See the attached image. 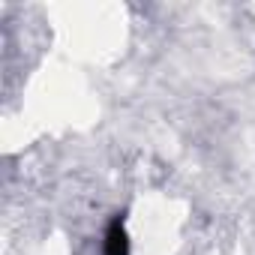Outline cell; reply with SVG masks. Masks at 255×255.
Masks as SVG:
<instances>
[{
    "instance_id": "6da1fadb",
    "label": "cell",
    "mask_w": 255,
    "mask_h": 255,
    "mask_svg": "<svg viewBox=\"0 0 255 255\" xmlns=\"http://www.w3.org/2000/svg\"><path fill=\"white\" fill-rule=\"evenodd\" d=\"M105 255H129V237L120 219H114L105 231Z\"/></svg>"
}]
</instances>
